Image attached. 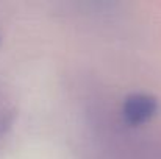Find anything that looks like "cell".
Masks as SVG:
<instances>
[{
	"mask_svg": "<svg viewBox=\"0 0 161 159\" xmlns=\"http://www.w3.org/2000/svg\"><path fill=\"white\" fill-rule=\"evenodd\" d=\"M155 111H157V100L144 94H136V95L128 97L124 105L125 119L135 125L149 120L155 114Z\"/></svg>",
	"mask_w": 161,
	"mask_h": 159,
	"instance_id": "cell-1",
	"label": "cell"
}]
</instances>
